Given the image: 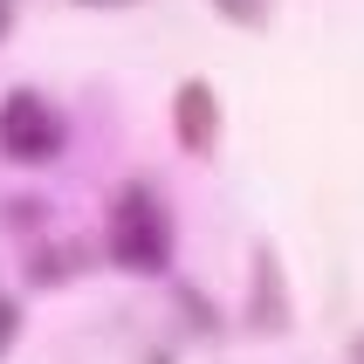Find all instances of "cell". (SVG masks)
I'll return each mask as SVG.
<instances>
[{"label":"cell","instance_id":"obj_1","mask_svg":"<svg viewBox=\"0 0 364 364\" xmlns=\"http://www.w3.org/2000/svg\"><path fill=\"white\" fill-rule=\"evenodd\" d=\"M0 138H7L14 159H48V151H55V117H48L35 97H14L0 110Z\"/></svg>","mask_w":364,"mask_h":364},{"label":"cell","instance_id":"obj_2","mask_svg":"<svg viewBox=\"0 0 364 364\" xmlns=\"http://www.w3.org/2000/svg\"><path fill=\"white\" fill-rule=\"evenodd\" d=\"M7 330H14V316H7V303H0V337H7Z\"/></svg>","mask_w":364,"mask_h":364},{"label":"cell","instance_id":"obj_3","mask_svg":"<svg viewBox=\"0 0 364 364\" xmlns=\"http://www.w3.org/2000/svg\"><path fill=\"white\" fill-rule=\"evenodd\" d=\"M0 28H7V0H0Z\"/></svg>","mask_w":364,"mask_h":364}]
</instances>
